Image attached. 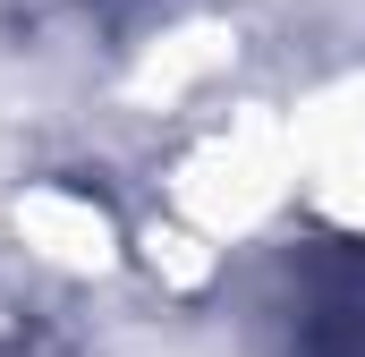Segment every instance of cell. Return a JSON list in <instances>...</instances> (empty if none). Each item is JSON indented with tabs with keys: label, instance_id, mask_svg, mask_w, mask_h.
<instances>
[{
	"label": "cell",
	"instance_id": "obj_1",
	"mask_svg": "<svg viewBox=\"0 0 365 357\" xmlns=\"http://www.w3.org/2000/svg\"><path fill=\"white\" fill-rule=\"evenodd\" d=\"M297 357H365V272H331L306 289V315L289 323Z\"/></svg>",
	"mask_w": 365,
	"mask_h": 357
}]
</instances>
